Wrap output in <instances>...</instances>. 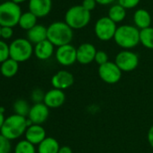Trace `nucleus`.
Listing matches in <instances>:
<instances>
[{
    "instance_id": "nucleus-1",
    "label": "nucleus",
    "mask_w": 153,
    "mask_h": 153,
    "mask_svg": "<svg viewBox=\"0 0 153 153\" xmlns=\"http://www.w3.org/2000/svg\"><path fill=\"white\" fill-rule=\"evenodd\" d=\"M32 124V122L26 117L15 114L6 118L0 133L10 140H16L25 133L27 128Z\"/></svg>"
},
{
    "instance_id": "nucleus-2",
    "label": "nucleus",
    "mask_w": 153,
    "mask_h": 153,
    "mask_svg": "<svg viewBox=\"0 0 153 153\" xmlns=\"http://www.w3.org/2000/svg\"><path fill=\"white\" fill-rule=\"evenodd\" d=\"M73 39V29L66 23L55 22L47 28V40L54 46L60 47L70 44Z\"/></svg>"
},
{
    "instance_id": "nucleus-3",
    "label": "nucleus",
    "mask_w": 153,
    "mask_h": 153,
    "mask_svg": "<svg viewBox=\"0 0 153 153\" xmlns=\"http://www.w3.org/2000/svg\"><path fill=\"white\" fill-rule=\"evenodd\" d=\"M116 44L125 50L134 48L140 42V31L131 25H122L117 28L114 37Z\"/></svg>"
},
{
    "instance_id": "nucleus-4",
    "label": "nucleus",
    "mask_w": 153,
    "mask_h": 153,
    "mask_svg": "<svg viewBox=\"0 0 153 153\" xmlns=\"http://www.w3.org/2000/svg\"><path fill=\"white\" fill-rule=\"evenodd\" d=\"M22 16L21 7L13 1H6L0 4V26L15 27L19 24Z\"/></svg>"
},
{
    "instance_id": "nucleus-5",
    "label": "nucleus",
    "mask_w": 153,
    "mask_h": 153,
    "mask_svg": "<svg viewBox=\"0 0 153 153\" xmlns=\"http://www.w3.org/2000/svg\"><path fill=\"white\" fill-rule=\"evenodd\" d=\"M91 19L90 12L82 6L70 7L65 15V23L71 29H81L87 26Z\"/></svg>"
},
{
    "instance_id": "nucleus-6",
    "label": "nucleus",
    "mask_w": 153,
    "mask_h": 153,
    "mask_svg": "<svg viewBox=\"0 0 153 153\" xmlns=\"http://www.w3.org/2000/svg\"><path fill=\"white\" fill-rule=\"evenodd\" d=\"M33 49V44L27 39H16L9 45L10 58L18 63L25 62L32 57Z\"/></svg>"
},
{
    "instance_id": "nucleus-7",
    "label": "nucleus",
    "mask_w": 153,
    "mask_h": 153,
    "mask_svg": "<svg viewBox=\"0 0 153 153\" xmlns=\"http://www.w3.org/2000/svg\"><path fill=\"white\" fill-rule=\"evenodd\" d=\"M123 71L118 68L115 62L108 61L98 68V76L106 84H116L122 78Z\"/></svg>"
},
{
    "instance_id": "nucleus-8",
    "label": "nucleus",
    "mask_w": 153,
    "mask_h": 153,
    "mask_svg": "<svg viewBox=\"0 0 153 153\" xmlns=\"http://www.w3.org/2000/svg\"><path fill=\"white\" fill-rule=\"evenodd\" d=\"M116 30L117 28L115 23L112 21L108 16L98 19L95 25V33L97 37L104 42L113 39Z\"/></svg>"
},
{
    "instance_id": "nucleus-9",
    "label": "nucleus",
    "mask_w": 153,
    "mask_h": 153,
    "mask_svg": "<svg viewBox=\"0 0 153 153\" xmlns=\"http://www.w3.org/2000/svg\"><path fill=\"white\" fill-rule=\"evenodd\" d=\"M114 62L123 72H130L138 67L139 57L136 53L125 50L116 55Z\"/></svg>"
},
{
    "instance_id": "nucleus-10",
    "label": "nucleus",
    "mask_w": 153,
    "mask_h": 153,
    "mask_svg": "<svg viewBox=\"0 0 153 153\" xmlns=\"http://www.w3.org/2000/svg\"><path fill=\"white\" fill-rule=\"evenodd\" d=\"M55 57L60 65L66 67L71 66L76 61V49L71 44L58 47Z\"/></svg>"
},
{
    "instance_id": "nucleus-11",
    "label": "nucleus",
    "mask_w": 153,
    "mask_h": 153,
    "mask_svg": "<svg viewBox=\"0 0 153 153\" xmlns=\"http://www.w3.org/2000/svg\"><path fill=\"white\" fill-rule=\"evenodd\" d=\"M74 84V76L67 70H59L51 78V85L53 88L65 90Z\"/></svg>"
},
{
    "instance_id": "nucleus-12",
    "label": "nucleus",
    "mask_w": 153,
    "mask_h": 153,
    "mask_svg": "<svg viewBox=\"0 0 153 153\" xmlns=\"http://www.w3.org/2000/svg\"><path fill=\"white\" fill-rule=\"evenodd\" d=\"M50 108L44 103H38L34 104L31 106L28 119L32 122L33 124H39L42 125L49 117L50 114Z\"/></svg>"
},
{
    "instance_id": "nucleus-13",
    "label": "nucleus",
    "mask_w": 153,
    "mask_h": 153,
    "mask_svg": "<svg viewBox=\"0 0 153 153\" xmlns=\"http://www.w3.org/2000/svg\"><path fill=\"white\" fill-rule=\"evenodd\" d=\"M97 51L93 44L83 43L76 49V61L83 65H88L95 60Z\"/></svg>"
},
{
    "instance_id": "nucleus-14",
    "label": "nucleus",
    "mask_w": 153,
    "mask_h": 153,
    "mask_svg": "<svg viewBox=\"0 0 153 153\" xmlns=\"http://www.w3.org/2000/svg\"><path fill=\"white\" fill-rule=\"evenodd\" d=\"M66 101V95L64 91L52 88L45 93L43 103L49 108H59Z\"/></svg>"
},
{
    "instance_id": "nucleus-15",
    "label": "nucleus",
    "mask_w": 153,
    "mask_h": 153,
    "mask_svg": "<svg viewBox=\"0 0 153 153\" xmlns=\"http://www.w3.org/2000/svg\"><path fill=\"white\" fill-rule=\"evenodd\" d=\"M51 0H29V11L36 17H44L51 10Z\"/></svg>"
},
{
    "instance_id": "nucleus-16",
    "label": "nucleus",
    "mask_w": 153,
    "mask_h": 153,
    "mask_svg": "<svg viewBox=\"0 0 153 153\" xmlns=\"http://www.w3.org/2000/svg\"><path fill=\"white\" fill-rule=\"evenodd\" d=\"M25 135L26 140L33 145H39L46 138V131L42 125L32 124L27 128Z\"/></svg>"
},
{
    "instance_id": "nucleus-17",
    "label": "nucleus",
    "mask_w": 153,
    "mask_h": 153,
    "mask_svg": "<svg viewBox=\"0 0 153 153\" xmlns=\"http://www.w3.org/2000/svg\"><path fill=\"white\" fill-rule=\"evenodd\" d=\"M54 52V45L49 41L45 40L35 45L33 49V53L37 59L41 60L49 59Z\"/></svg>"
},
{
    "instance_id": "nucleus-18",
    "label": "nucleus",
    "mask_w": 153,
    "mask_h": 153,
    "mask_svg": "<svg viewBox=\"0 0 153 153\" xmlns=\"http://www.w3.org/2000/svg\"><path fill=\"white\" fill-rule=\"evenodd\" d=\"M27 40L35 45L47 40V28L42 25H36L34 27L27 31Z\"/></svg>"
},
{
    "instance_id": "nucleus-19",
    "label": "nucleus",
    "mask_w": 153,
    "mask_h": 153,
    "mask_svg": "<svg viewBox=\"0 0 153 153\" xmlns=\"http://www.w3.org/2000/svg\"><path fill=\"white\" fill-rule=\"evenodd\" d=\"M59 144L58 140L52 137H46L39 145L37 149L38 153H58L59 150Z\"/></svg>"
},
{
    "instance_id": "nucleus-20",
    "label": "nucleus",
    "mask_w": 153,
    "mask_h": 153,
    "mask_svg": "<svg viewBox=\"0 0 153 153\" xmlns=\"http://www.w3.org/2000/svg\"><path fill=\"white\" fill-rule=\"evenodd\" d=\"M133 20L137 28H140V30L150 27L151 17L149 12L145 9H138L134 13Z\"/></svg>"
},
{
    "instance_id": "nucleus-21",
    "label": "nucleus",
    "mask_w": 153,
    "mask_h": 153,
    "mask_svg": "<svg viewBox=\"0 0 153 153\" xmlns=\"http://www.w3.org/2000/svg\"><path fill=\"white\" fill-rule=\"evenodd\" d=\"M18 70L19 63L11 58L1 63V67H0V72L6 78H12V76H16Z\"/></svg>"
},
{
    "instance_id": "nucleus-22",
    "label": "nucleus",
    "mask_w": 153,
    "mask_h": 153,
    "mask_svg": "<svg viewBox=\"0 0 153 153\" xmlns=\"http://www.w3.org/2000/svg\"><path fill=\"white\" fill-rule=\"evenodd\" d=\"M36 23H37V17L29 11L22 14L18 25L22 29L29 31L30 29H32L37 25Z\"/></svg>"
},
{
    "instance_id": "nucleus-23",
    "label": "nucleus",
    "mask_w": 153,
    "mask_h": 153,
    "mask_svg": "<svg viewBox=\"0 0 153 153\" xmlns=\"http://www.w3.org/2000/svg\"><path fill=\"white\" fill-rule=\"evenodd\" d=\"M140 42L147 49L153 50V28L148 27L140 31Z\"/></svg>"
},
{
    "instance_id": "nucleus-24",
    "label": "nucleus",
    "mask_w": 153,
    "mask_h": 153,
    "mask_svg": "<svg viewBox=\"0 0 153 153\" xmlns=\"http://www.w3.org/2000/svg\"><path fill=\"white\" fill-rule=\"evenodd\" d=\"M125 16H126L125 8L121 7L119 4L113 6L108 12V17L115 24L122 22L125 18Z\"/></svg>"
},
{
    "instance_id": "nucleus-25",
    "label": "nucleus",
    "mask_w": 153,
    "mask_h": 153,
    "mask_svg": "<svg viewBox=\"0 0 153 153\" xmlns=\"http://www.w3.org/2000/svg\"><path fill=\"white\" fill-rule=\"evenodd\" d=\"M30 109H31V106L24 99H18L14 104L15 113H16V114H18L20 116H23V117L28 116L29 112H30Z\"/></svg>"
},
{
    "instance_id": "nucleus-26",
    "label": "nucleus",
    "mask_w": 153,
    "mask_h": 153,
    "mask_svg": "<svg viewBox=\"0 0 153 153\" xmlns=\"http://www.w3.org/2000/svg\"><path fill=\"white\" fill-rule=\"evenodd\" d=\"M15 153H36V149L33 144L26 140H23L16 144Z\"/></svg>"
},
{
    "instance_id": "nucleus-27",
    "label": "nucleus",
    "mask_w": 153,
    "mask_h": 153,
    "mask_svg": "<svg viewBox=\"0 0 153 153\" xmlns=\"http://www.w3.org/2000/svg\"><path fill=\"white\" fill-rule=\"evenodd\" d=\"M10 58L9 45L4 41H0V63H3Z\"/></svg>"
},
{
    "instance_id": "nucleus-28",
    "label": "nucleus",
    "mask_w": 153,
    "mask_h": 153,
    "mask_svg": "<svg viewBox=\"0 0 153 153\" xmlns=\"http://www.w3.org/2000/svg\"><path fill=\"white\" fill-rule=\"evenodd\" d=\"M11 142L10 140L0 133V153H10Z\"/></svg>"
},
{
    "instance_id": "nucleus-29",
    "label": "nucleus",
    "mask_w": 153,
    "mask_h": 153,
    "mask_svg": "<svg viewBox=\"0 0 153 153\" xmlns=\"http://www.w3.org/2000/svg\"><path fill=\"white\" fill-rule=\"evenodd\" d=\"M44 97H45V93L40 88H35L32 92V100L34 102V104L43 103Z\"/></svg>"
},
{
    "instance_id": "nucleus-30",
    "label": "nucleus",
    "mask_w": 153,
    "mask_h": 153,
    "mask_svg": "<svg viewBox=\"0 0 153 153\" xmlns=\"http://www.w3.org/2000/svg\"><path fill=\"white\" fill-rule=\"evenodd\" d=\"M95 61L99 65H104L105 64L106 62H108V55L105 51H97V54H96V57H95Z\"/></svg>"
},
{
    "instance_id": "nucleus-31",
    "label": "nucleus",
    "mask_w": 153,
    "mask_h": 153,
    "mask_svg": "<svg viewBox=\"0 0 153 153\" xmlns=\"http://www.w3.org/2000/svg\"><path fill=\"white\" fill-rule=\"evenodd\" d=\"M119 5L121 7H123V8H133L135 7L139 3H140V0H118Z\"/></svg>"
},
{
    "instance_id": "nucleus-32",
    "label": "nucleus",
    "mask_w": 153,
    "mask_h": 153,
    "mask_svg": "<svg viewBox=\"0 0 153 153\" xmlns=\"http://www.w3.org/2000/svg\"><path fill=\"white\" fill-rule=\"evenodd\" d=\"M14 34L13 28L11 27H2L1 28V38L3 39H10Z\"/></svg>"
},
{
    "instance_id": "nucleus-33",
    "label": "nucleus",
    "mask_w": 153,
    "mask_h": 153,
    "mask_svg": "<svg viewBox=\"0 0 153 153\" xmlns=\"http://www.w3.org/2000/svg\"><path fill=\"white\" fill-rule=\"evenodd\" d=\"M96 5H97L96 0H84L82 3V7L89 12L96 7Z\"/></svg>"
},
{
    "instance_id": "nucleus-34",
    "label": "nucleus",
    "mask_w": 153,
    "mask_h": 153,
    "mask_svg": "<svg viewBox=\"0 0 153 153\" xmlns=\"http://www.w3.org/2000/svg\"><path fill=\"white\" fill-rule=\"evenodd\" d=\"M148 141H149V144L150 145V147L153 149V125L149 129V131H148Z\"/></svg>"
},
{
    "instance_id": "nucleus-35",
    "label": "nucleus",
    "mask_w": 153,
    "mask_h": 153,
    "mask_svg": "<svg viewBox=\"0 0 153 153\" xmlns=\"http://www.w3.org/2000/svg\"><path fill=\"white\" fill-rule=\"evenodd\" d=\"M58 153H73L72 149L68 146H62L59 148V150Z\"/></svg>"
},
{
    "instance_id": "nucleus-36",
    "label": "nucleus",
    "mask_w": 153,
    "mask_h": 153,
    "mask_svg": "<svg viewBox=\"0 0 153 153\" xmlns=\"http://www.w3.org/2000/svg\"><path fill=\"white\" fill-rule=\"evenodd\" d=\"M5 120H6V118L4 116V110H2V108H0V131H1V128L3 126Z\"/></svg>"
},
{
    "instance_id": "nucleus-37",
    "label": "nucleus",
    "mask_w": 153,
    "mask_h": 153,
    "mask_svg": "<svg viewBox=\"0 0 153 153\" xmlns=\"http://www.w3.org/2000/svg\"><path fill=\"white\" fill-rule=\"evenodd\" d=\"M114 1V0H96V2H97V3H98V4H100V5H104V6L109 5V4L113 3Z\"/></svg>"
},
{
    "instance_id": "nucleus-38",
    "label": "nucleus",
    "mask_w": 153,
    "mask_h": 153,
    "mask_svg": "<svg viewBox=\"0 0 153 153\" xmlns=\"http://www.w3.org/2000/svg\"><path fill=\"white\" fill-rule=\"evenodd\" d=\"M11 1H13L14 3H16V4L19 5L20 3H23V2L26 1V0H11Z\"/></svg>"
},
{
    "instance_id": "nucleus-39",
    "label": "nucleus",
    "mask_w": 153,
    "mask_h": 153,
    "mask_svg": "<svg viewBox=\"0 0 153 153\" xmlns=\"http://www.w3.org/2000/svg\"><path fill=\"white\" fill-rule=\"evenodd\" d=\"M1 28H2V27L0 26V38H1Z\"/></svg>"
}]
</instances>
